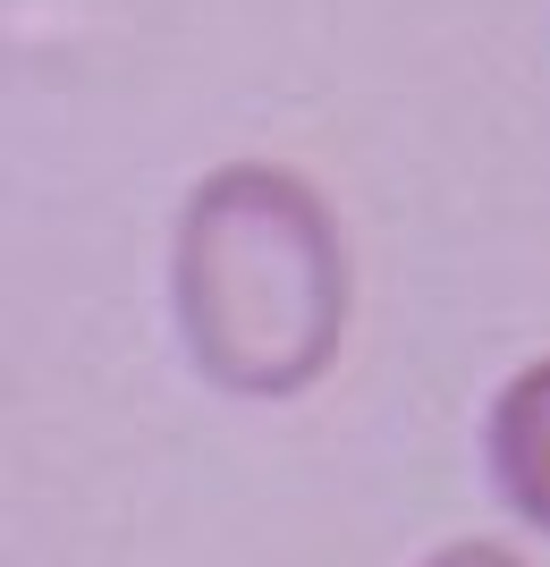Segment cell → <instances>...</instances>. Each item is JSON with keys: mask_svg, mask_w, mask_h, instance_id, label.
I'll return each mask as SVG.
<instances>
[{"mask_svg": "<svg viewBox=\"0 0 550 567\" xmlns=\"http://www.w3.org/2000/svg\"><path fill=\"white\" fill-rule=\"evenodd\" d=\"M482 474L508 517L550 543V355L517 364L482 415Z\"/></svg>", "mask_w": 550, "mask_h": 567, "instance_id": "cell-2", "label": "cell"}, {"mask_svg": "<svg viewBox=\"0 0 550 567\" xmlns=\"http://www.w3.org/2000/svg\"><path fill=\"white\" fill-rule=\"evenodd\" d=\"M424 567H526V559H517L508 543H440Z\"/></svg>", "mask_w": 550, "mask_h": 567, "instance_id": "cell-3", "label": "cell"}, {"mask_svg": "<svg viewBox=\"0 0 550 567\" xmlns=\"http://www.w3.org/2000/svg\"><path fill=\"white\" fill-rule=\"evenodd\" d=\"M169 313L212 390L305 399L339 364L356 313V262L331 195L280 162L204 169L169 237Z\"/></svg>", "mask_w": 550, "mask_h": 567, "instance_id": "cell-1", "label": "cell"}]
</instances>
